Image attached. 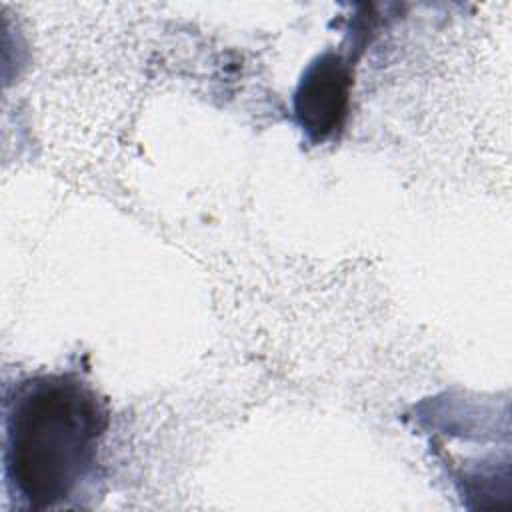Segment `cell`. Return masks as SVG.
<instances>
[{
    "label": "cell",
    "mask_w": 512,
    "mask_h": 512,
    "mask_svg": "<svg viewBox=\"0 0 512 512\" xmlns=\"http://www.w3.org/2000/svg\"><path fill=\"white\" fill-rule=\"evenodd\" d=\"M2 424L12 506L32 512L78 506L98 478L110 424L94 386L76 372L24 376L4 388Z\"/></svg>",
    "instance_id": "1"
},
{
    "label": "cell",
    "mask_w": 512,
    "mask_h": 512,
    "mask_svg": "<svg viewBox=\"0 0 512 512\" xmlns=\"http://www.w3.org/2000/svg\"><path fill=\"white\" fill-rule=\"evenodd\" d=\"M352 58L326 50L302 72L294 92V118L312 144L340 134L350 112Z\"/></svg>",
    "instance_id": "2"
}]
</instances>
